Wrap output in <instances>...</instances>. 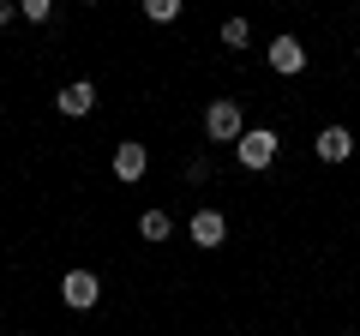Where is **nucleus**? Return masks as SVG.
I'll use <instances>...</instances> for the list:
<instances>
[{"label":"nucleus","mask_w":360,"mask_h":336,"mask_svg":"<svg viewBox=\"0 0 360 336\" xmlns=\"http://www.w3.org/2000/svg\"><path fill=\"white\" fill-rule=\"evenodd\" d=\"M240 132H246L240 103H234V96H217V103L205 108V138L210 144H240Z\"/></svg>","instance_id":"nucleus-1"},{"label":"nucleus","mask_w":360,"mask_h":336,"mask_svg":"<svg viewBox=\"0 0 360 336\" xmlns=\"http://www.w3.org/2000/svg\"><path fill=\"white\" fill-rule=\"evenodd\" d=\"M276 150H283V138H276L270 127H246V132H240V144H234V162L258 174V168L276 162Z\"/></svg>","instance_id":"nucleus-2"},{"label":"nucleus","mask_w":360,"mask_h":336,"mask_svg":"<svg viewBox=\"0 0 360 336\" xmlns=\"http://www.w3.org/2000/svg\"><path fill=\"white\" fill-rule=\"evenodd\" d=\"M60 300H66L72 312H90L96 300H103V283H96L90 271H66V276H60Z\"/></svg>","instance_id":"nucleus-3"},{"label":"nucleus","mask_w":360,"mask_h":336,"mask_svg":"<svg viewBox=\"0 0 360 336\" xmlns=\"http://www.w3.org/2000/svg\"><path fill=\"white\" fill-rule=\"evenodd\" d=\"M270 72H283V78L307 72V49H300V37H276V42H270Z\"/></svg>","instance_id":"nucleus-4"},{"label":"nucleus","mask_w":360,"mask_h":336,"mask_svg":"<svg viewBox=\"0 0 360 336\" xmlns=\"http://www.w3.org/2000/svg\"><path fill=\"white\" fill-rule=\"evenodd\" d=\"M312 150H319V162H348V156H354V132L348 127H324L319 138H312Z\"/></svg>","instance_id":"nucleus-5"},{"label":"nucleus","mask_w":360,"mask_h":336,"mask_svg":"<svg viewBox=\"0 0 360 336\" xmlns=\"http://www.w3.org/2000/svg\"><path fill=\"white\" fill-rule=\"evenodd\" d=\"M144 168H150V150H144V144H132V138L115 144V181L132 186V181H144Z\"/></svg>","instance_id":"nucleus-6"},{"label":"nucleus","mask_w":360,"mask_h":336,"mask_svg":"<svg viewBox=\"0 0 360 336\" xmlns=\"http://www.w3.org/2000/svg\"><path fill=\"white\" fill-rule=\"evenodd\" d=\"M193 240L205 246V252H217V246L229 240V217H222V210H198L193 217Z\"/></svg>","instance_id":"nucleus-7"},{"label":"nucleus","mask_w":360,"mask_h":336,"mask_svg":"<svg viewBox=\"0 0 360 336\" xmlns=\"http://www.w3.org/2000/svg\"><path fill=\"white\" fill-rule=\"evenodd\" d=\"M54 108H60V115H90V108H96V84H90V78H78V84H66L60 96H54Z\"/></svg>","instance_id":"nucleus-8"},{"label":"nucleus","mask_w":360,"mask_h":336,"mask_svg":"<svg viewBox=\"0 0 360 336\" xmlns=\"http://www.w3.org/2000/svg\"><path fill=\"white\" fill-rule=\"evenodd\" d=\"M139 234H144V240H168V234H174L168 210H144V217H139Z\"/></svg>","instance_id":"nucleus-9"},{"label":"nucleus","mask_w":360,"mask_h":336,"mask_svg":"<svg viewBox=\"0 0 360 336\" xmlns=\"http://www.w3.org/2000/svg\"><path fill=\"white\" fill-rule=\"evenodd\" d=\"M144 18H150V25H174V18H180V0H144Z\"/></svg>","instance_id":"nucleus-10"},{"label":"nucleus","mask_w":360,"mask_h":336,"mask_svg":"<svg viewBox=\"0 0 360 336\" xmlns=\"http://www.w3.org/2000/svg\"><path fill=\"white\" fill-rule=\"evenodd\" d=\"M222 42H229V49H246V42H252V25H246V18H229V25H222Z\"/></svg>","instance_id":"nucleus-11"},{"label":"nucleus","mask_w":360,"mask_h":336,"mask_svg":"<svg viewBox=\"0 0 360 336\" xmlns=\"http://www.w3.org/2000/svg\"><path fill=\"white\" fill-rule=\"evenodd\" d=\"M25 18H30V25H49L54 6H49V0H25Z\"/></svg>","instance_id":"nucleus-12"},{"label":"nucleus","mask_w":360,"mask_h":336,"mask_svg":"<svg viewBox=\"0 0 360 336\" xmlns=\"http://www.w3.org/2000/svg\"><path fill=\"white\" fill-rule=\"evenodd\" d=\"M13 13H25V6H13V0H0V25H13Z\"/></svg>","instance_id":"nucleus-13"},{"label":"nucleus","mask_w":360,"mask_h":336,"mask_svg":"<svg viewBox=\"0 0 360 336\" xmlns=\"http://www.w3.org/2000/svg\"><path fill=\"white\" fill-rule=\"evenodd\" d=\"M354 54H360V42H354Z\"/></svg>","instance_id":"nucleus-14"}]
</instances>
